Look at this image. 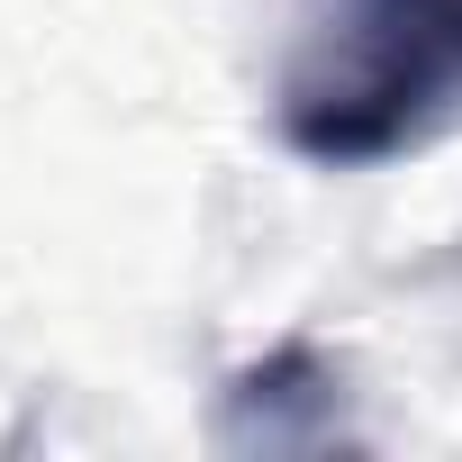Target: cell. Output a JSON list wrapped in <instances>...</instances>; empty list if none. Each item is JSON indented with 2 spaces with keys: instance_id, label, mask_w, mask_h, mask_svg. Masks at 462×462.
Returning <instances> with one entry per match:
<instances>
[{
  "instance_id": "6da1fadb",
  "label": "cell",
  "mask_w": 462,
  "mask_h": 462,
  "mask_svg": "<svg viewBox=\"0 0 462 462\" xmlns=\"http://www.w3.org/2000/svg\"><path fill=\"white\" fill-rule=\"evenodd\" d=\"M462 91V0H318L291 73L282 136L309 163H381Z\"/></svg>"
}]
</instances>
